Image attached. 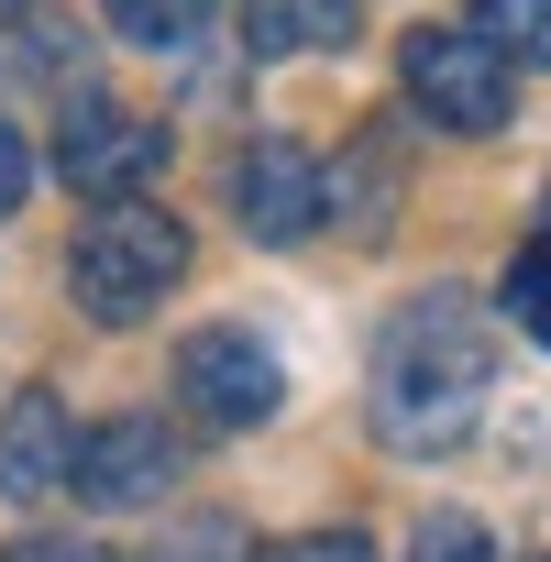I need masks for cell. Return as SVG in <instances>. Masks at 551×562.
<instances>
[{
	"mask_svg": "<svg viewBox=\"0 0 551 562\" xmlns=\"http://www.w3.org/2000/svg\"><path fill=\"white\" fill-rule=\"evenodd\" d=\"M0 562H111L100 540H67V529H34V540H12Z\"/></svg>",
	"mask_w": 551,
	"mask_h": 562,
	"instance_id": "9a60e30c",
	"label": "cell"
},
{
	"mask_svg": "<svg viewBox=\"0 0 551 562\" xmlns=\"http://www.w3.org/2000/svg\"><path fill=\"white\" fill-rule=\"evenodd\" d=\"M496 397V342H485V310L463 288H430L386 321L375 342V430L397 452H452Z\"/></svg>",
	"mask_w": 551,
	"mask_h": 562,
	"instance_id": "6da1fadb",
	"label": "cell"
},
{
	"mask_svg": "<svg viewBox=\"0 0 551 562\" xmlns=\"http://www.w3.org/2000/svg\"><path fill=\"white\" fill-rule=\"evenodd\" d=\"M463 34H485L507 67H551V0H474Z\"/></svg>",
	"mask_w": 551,
	"mask_h": 562,
	"instance_id": "30bf717a",
	"label": "cell"
},
{
	"mask_svg": "<svg viewBox=\"0 0 551 562\" xmlns=\"http://www.w3.org/2000/svg\"><path fill=\"white\" fill-rule=\"evenodd\" d=\"M155 166H166V122H144V111H122V100H78V111L56 122V177H67L78 199H133Z\"/></svg>",
	"mask_w": 551,
	"mask_h": 562,
	"instance_id": "277c9868",
	"label": "cell"
},
{
	"mask_svg": "<svg viewBox=\"0 0 551 562\" xmlns=\"http://www.w3.org/2000/svg\"><path fill=\"white\" fill-rule=\"evenodd\" d=\"M67 485H78L89 507H155V496L177 485V430H166V419H100V430H78Z\"/></svg>",
	"mask_w": 551,
	"mask_h": 562,
	"instance_id": "52a82bcc",
	"label": "cell"
},
{
	"mask_svg": "<svg viewBox=\"0 0 551 562\" xmlns=\"http://www.w3.org/2000/svg\"><path fill=\"white\" fill-rule=\"evenodd\" d=\"M100 12H111L122 45H188L210 23V0H100Z\"/></svg>",
	"mask_w": 551,
	"mask_h": 562,
	"instance_id": "8fae6325",
	"label": "cell"
},
{
	"mask_svg": "<svg viewBox=\"0 0 551 562\" xmlns=\"http://www.w3.org/2000/svg\"><path fill=\"white\" fill-rule=\"evenodd\" d=\"M507 321H518V331L551 353V243H529V254L507 265Z\"/></svg>",
	"mask_w": 551,
	"mask_h": 562,
	"instance_id": "4fadbf2b",
	"label": "cell"
},
{
	"mask_svg": "<svg viewBox=\"0 0 551 562\" xmlns=\"http://www.w3.org/2000/svg\"><path fill=\"white\" fill-rule=\"evenodd\" d=\"M177 397H188L210 430H254V419H276L288 375H276V353H265L254 331H188V342H177Z\"/></svg>",
	"mask_w": 551,
	"mask_h": 562,
	"instance_id": "5b68a950",
	"label": "cell"
},
{
	"mask_svg": "<svg viewBox=\"0 0 551 562\" xmlns=\"http://www.w3.org/2000/svg\"><path fill=\"white\" fill-rule=\"evenodd\" d=\"M67 463H78V430H67L56 386H23L0 408V496H45V485H67Z\"/></svg>",
	"mask_w": 551,
	"mask_h": 562,
	"instance_id": "ba28073f",
	"label": "cell"
},
{
	"mask_svg": "<svg viewBox=\"0 0 551 562\" xmlns=\"http://www.w3.org/2000/svg\"><path fill=\"white\" fill-rule=\"evenodd\" d=\"M408 562H496V540H485V518H463V507H430V518L408 529Z\"/></svg>",
	"mask_w": 551,
	"mask_h": 562,
	"instance_id": "7c38bea8",
	"label": "cell"
},
{
	"mask_svg": "<svg viewBox=\"0 0 551 562\" xmlns=\"http://www.w3.org/2000/svg\"><path fill=\"white\" fill-rule=\"evenodd\" d=\"M265 562H375L364 529H321V540H288V551H265Z\"/></svg>",
	"mask_w": 551,
	"mask_h": 562,
	"instance_id": "5bb4252c",
	"label": "cell"
},
{
	"mask_svg": "<svg viewBox=\"0 0 551 562\" xmlns=\"http://www.w3.org/2000/svg\"><path fill=\"white\" fill-rule=\"evenodd\" d=\"M23 188H34V144L0 122V210H23Z\"/></svg>",
	"mask_w": 551,
	"mask_h": 562,
	"instance_id": "2e32d148",
	"label": "cell"
},
{
	"mask_svg": "<svg viewBox=\"0 0 551 562\" xmlns=\"http://www.w3.org/2000/svg\"><path fill=\"white\" fill-rule=\"evenodd\" d=\"M177 276H188V221L155 210V199H100L78 254H67V288H78L89 321H144Z\"/></svg>",
	"mask_w": 551,
	"mask_h": 562,
	"instance_id": "7a4b0ae2",
	"label": "cell"
},
{
	"mask_svg": "<svg viewBox=\"0 0 551 562\" xmlns=\"http://www.w3.org/2000/svg\"><path fill=\"white\" fill-rule=\"evenodd\" d=\"M397 78H408V100H419L441 133H507V111H518L507 56H496L485 34H463V23H419V34L397 45Z\"/></svg>",
	"mask_w": 551,
	"mask_h": 562,
	"instance_id": "3957f363",
	"label": "cell"
},
{
	"mask_svg": "<svg viewBox=\"0 0 551 562\" xmlns=\"http://www.w3.org/2000/svg\"><path fill=\"white\" fill-rule=\"evenodd\" d=\"M364 34V0H243V45L254 56H331Z\"/></svg>",
	"mask_w": 551,
	"mask_h": 562,
	"instance_id": "9c48e42d",
	"label": "cell"
},
{
	"mask_svg": "<svg viewBox=\"0 0 551 562\" xmlns=\"http://www.w3.org/2000/svg\"><path fill=\"white\" fill-rule=\"evenodd\" d=\"M232 210H243L254 243H299V232L331 221V166H321L310 144H254V155L232 166Z\"/></svg>",
	"mask_w": 551,
	"mask_h": 562,
	"instance_id": "8992f818",
	"label": "cell"
}]
</instances>
